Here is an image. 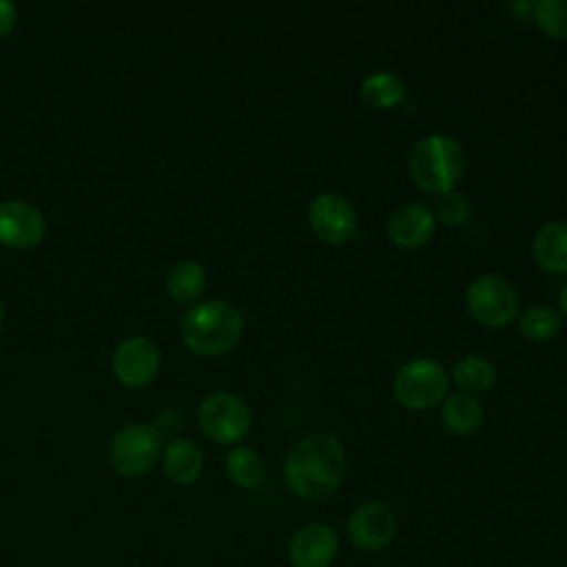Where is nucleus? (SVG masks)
<instances>
[{"mask_svg": "<svg viewBox=\"0 0 567 567\" xmlns=\"http://www.w3.org/2000/svg\"><path fill=\"white\" fill-rule=\"evenodd\" d=\"M288 489L308 503H323L346 478V447L330 432H312L299 439L284 458Z\"/></svg>", "mask_w": 567, "mask_h": 567, "instance_id": "f257e3e1", "label": "nucleus"}, {"mask_svg": "<svg viewBox=\"0 0 567 567\" xmlns=\"http://www.w3.org/2000/svg\"><path fill=\"white\" fill-rule=\"evenodd\" d=\"M179 332L188 350L195 354L219 357L235 348L241 339L244 317L230 301L208 299L184 312Z\"/></svg>", "mask_w": 567, "mask_h": 567, "instance_id": "f03ea898", "label": "nucleus"}, {"mask_svg": "<svg viewBox=\"0 0 567 567\" xmlns=\"http://www.w3.org/2000/svg\"><path fill=\"white\" fill-rule=\"evenodd\" d=\"M465 168L467 157L463 146L445 133H430L421 137L408 155L410 179L427 195L454 190Z\"/></svg>", "mask_w": 567, "mask_h": 567, "instance_id": "7ed1b4c3", "label": "nucleus"}, {"mask_svg": "<svg viewBox=\"0 0 567 567\" xmlns=\"http://www.w3.org/2000/svg\"><path fill=\"white\" fill-rule=\"evenodd\" d=\"M447 390L450 372L427 357L405 361L392 379V394L405 410H430L443 403Z\"/></svg>", "mask_w": 567, "mask_h": 567, "instance_id": "20e7f679", "label": "nucleus"}, {"mask_svg": "<svg viewBox=\"0 0 567 567\" xmlns=\"http://www.w3.org/2000/svg\"><path fill=\"white\" fill-rule=\"evenodd\" d=\"M465 308L476 323L498 330L518 319V292L501 275H478L465 290Z\"/></svg>", "mask_w": 567, "mask_h": 567, "instance_id": "39448f33", "label": "nucleus"}, {"mask_svg": "<svg viewBox=\"0 0 567 567\" xmlns=\"http://www.w3.org/2000/svg\"><path fill=\"white\" fill-rule=\"evenodd\" d=\"M164 450L162 430L151 423H128L115 432L109 445V458L117 474L135 478L155 467Z\"/></svg>", "mask_w": 567, "mask_h": 567, "instance_id": "423d86ee", "label": "nucleus"}, {"mask_svg": "<svg viewBox=\"0 0 567 567\" xmlns=\"http://www.w3.org/2000/svg\"><path fill=\"white\" fill-rule=\"evenodd\" d=\"M197 423L204 436L215 443L230 445L248 434L252 414L248 403L239 394L215 392L199 403Z\"/></svg>", "mask_w": 567, "mask_h": 567, "instance_id": "0eeeda50", "label": "nucleus"}, {"mask_svg": "<svg viewBox=\"0 0 567 567\" xmlns=\"http://www.w3.org/2000/svg\"><path fill=\"white\" fill-rule=\"evenodd\" d=\"M308 224L315 237L328 246L348 244L359 230V219L352 204L334 190L315 195L308 206Z\"/></svg>", "mask_w": 567, "mask_h": 567, "instance_id": "6e6552de", "label": "nucleus"}, {"mask_svg": "<svg viewBox=\"0 0 567 567\" xmlns=\"http://www.w3.org/2000/svg\"><path fill=\"white\" fill-rule=\"evenodd\" d=\"M396 514L381 501H368L352 509L348 516V538L361 551H379L396 536Z\"/></svg>", "mask_w": 567, "mask_h": 567, "instance_id": "1a4fd4ad", "label": "nucleus"}, {"mask_svg": "<svg viewBox=\"0 0 567 567\" xmlns=\"http://www.w3.org/2000/svg\"><path fill=\"white\" fill-rule=\"evenodd\" d=\"M339 551V536L326 523H308L288 540V560L292 567H330Z\"/></svg>", "mask_w": 567, "mask_h": 567, "instance_id": "9d476101", "label": "nucleus"}, {"mask_svg": "<svg viewBox=\"0 0 567 567\" xmlns=\"http://www.w3.org/2000/svg\"><path fill=\"white\" fill-rule=\"evenodd\" d=\"M436 228L434 210L421 202L396 206L385 221L388 239L399 248H419L430 241Z\"/></svg>", "mask_w": 567, "mask_h": 567, "instance_id": "9b49d317", "label": "nucleus"}, {"mask_svg": "<svg viewBox=\"0 0 567 567\" xmlns=\"http://www.w3.org/2000/svg\"><path fill=\"white\" fill-rule=\"evenodd\" d=\"M159 368V350L146 337H128L113 352V370L124 385H146Z\"/></svg>", "mask_w": 567, "mask_h": 567, "instance_id": "f8f14e48", "label": "nucleus"}, {"mask_svg": "<svg viewBox=\"0 0 567 567\" xmlns=\"http://www.w3.org/2000/svg\"><path fill=\"white\" fill-rule=\"evenodd\" d=\"M44 235L42 213L22 199L0 202V241L11 248H31Z\"/></svg>", "mask_w": 567, "mask_h": 567, "instance_id": "ddd939ff", "label": "nucleus"}, {"mask_svg": "<svg viewBox=\"0 0 567 567\" xmlns=\"http://www.w3.org/2000/svg\"><path fill=\"white\" fill-rule=\"evenodd\" d=\"M532 257L543 270L551 275L567 272V221L565 219L547 221L536 230L532 239Z\"/></svg>", "mask_w": 567, "mask_h": 567, "instance_id": "4468645a", "label": "nucleus"}, {"mask_svg": "<svg viewBox=\"0 0 567 567\" xmlns=\"http://www.w3.org/2000/svg\"><path fill=\"white\" fill-rule=\"evenodd\" d=\"M162 467L166 478L177 485H190L199 478L204 458L199 447L188 439H173L162 450Z\"/></svg>", "mask_w": 567, "mask_h": 567, "instance_id": "2eb2a0df", "label": "nucleus"}, {"mask_svg": "<svg viewBox=\"0 0 567 567\" xmlns=\"http://www.w3.org/2000/svg\"><path fill=\"white\" fill-rule=\"evenodd\" d=\"M441 423L454 436H467L483 423L481 401L465 392H452L441 403Z\"/></svg>", "mask_w": 567, "mask_h": 567, "instance_id": "dca6fc26", "label": "nucleus"}, {"mask_svg": "<svg viewBox=\"0 0 567 567\" xmlns=\"http://www.w3.org/2000/svg\"><path fill=\"white\" fill-rule=\"evenodd\" d=\"M359 97L370 109L388 111L405 100V82L390 71H374L359 84Z\"/></svg>", "mask_w": 567, "mask_h": 567, "instance_id": "f3484780", "label": "nucleus"}, {"mask_svg": "<svg viewBox=\"0 0 567 567\" xmlns=\"http://www.w3.org/2000/svg\"><path fill=\"white\" fill-rule=\"evenodd\" d=\"M450 379L456 383L458 392L478 396L485 394L494 388L496 383V368L489 359L481 357V354H467L463 359H458L452 365V374Z\"/></svg>", "mask_w": 567, "mask_h": 567, "instance_id": "a211bd4d", "label": "nucleus"}, {"mask_svg": "<svg viewBox=\"0 0 567 567\" xmlns=\"http://www.w3.org/2000/svg\"><path fill=\"white\" fill-rule=\"evenodd\" d=\"M226 467V476L230 478L233 485L241 487V489H252L264 481L266 474V465L264 458L257 450L248 447V445H235L224 461Z\"/></svg>", "mask_w": 567, "mask_h": 567, "instance_id": "6ab92c4d", "label": "nucleus"}, {"mask_svg": "<svg viewBox=\"0 0 567 567\" xmlns=\"http://www.w3.org/2000/svg\"><path fill=\"white\" fill-rule=\"evenodd\" d=\"M166 288H168L171 297L179 303L195 301L206 288L204 266L195 259H182V261L173 264V268L168 270V277H166Z\"/></svg>", "mask_w": 567, "mask_h": 567, "instance_id": "aec40b11", "label": "nucleus"}, {"mask_svg": "<svg viewBox=\"0 0 567 567\" xmlns=\"http://www.w3.org/2000/svg\"><path fill=\"white\" fill-rule=\"evenodd\" d=\"M563 328V317L556 308L538 303V306H529L523 315H518V330L525 339L536 341V343H545L551 341Z\"/></svg>", "mask_w": 567, "mask_h": 567, "instance_id": "412c9836", "label": "nucleus"}, {"mask_svg": "<svg viewBox=\"0 0 567 567\" xmlns=\"http://www.w3.org/2000/svg\"><path fill=\"white\" fill-rule=\"evenodd\" d=\"M534 24L551 40L567 38V0H538L532 11Z\"/></svg>", "mask_w": 567, "mask_h": 567, "instance_id": "4be33fe9", "label": "nucleus"}, {"mask_svg": "<svg viewBox=\"0 0 567 567\" xmlns=\"http://www.w3.org/2000/svg\"><path fill=\"white\" fill-rule=\"evenodd\" d=\"M434 217L443 226L458 228V226H463L472 217V204H470V199L463 193L447 190V193L439 195L436 208H434Z\"/></svg>", "mask_w": 567, "mask_h": 567, "instance_id": "5701e85b", "label": "nucleus"}, {"mask_svg": "<svg viewBox=\"0 0 567 567\" xmlns=\"http://www.w3.org/2000/svg\"><path fill=\"white\" fill-rule=\"evenodd\" d=\"M18 20V9L11 0H0V38L11 33Z\"/></svg>", "mask_w": 567, "mask_h": 567, "instance_id": "b1692460", "label": "nucleus"}, {"mask_svg": "<svg viewBox=\"0 0 567 567\" xmlns=\"http://www.w3.org/2000/svg\"><path fill=\"white\" fill-rule=\"evenodd\" d=\"M509 11L514 13V18L518 20H532V11H534V2L529 0H518L509 7Z\"/></svg>", "mask_w": 567, "mask_h": 567, "instance_id": "393cba45", "label": "nucleus"}, {"mask_svg": "<svg viewBox=\"0 0 567 567\" xmlns=\"http://www.w3.org/2000/svg\"><path fill=\"white\" fill-rule=\"evenodd\" d=\"M558 312H560V317L563 319H567V286L560 290V295H558Z\"/></svg>", "mask_w": 567, "mask_h": 567, "instance_id": "a878e982", "label": "nucleus"}, {"mask_svg": "<svg viewBox=\"0 0 567 567\" xmlns=\"http://www.w3.org/2000/svg\"><path fill=\"white\" fill-rule=\"evenodd\" d=\"M2 317H4V310H2V303H0V323H2Z\"/></svg>", "mask_w": 567, "mask_h": 567, "instance_id": "bb28decb", "label": "nucleus"}]
</instances>
